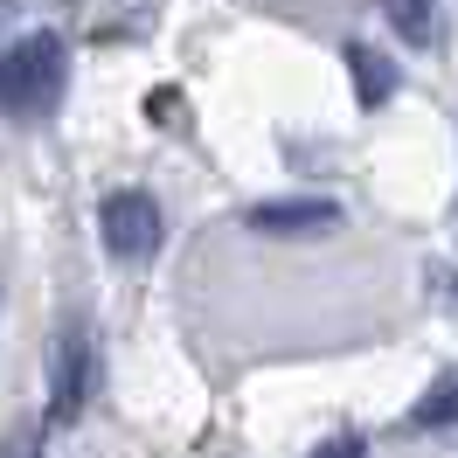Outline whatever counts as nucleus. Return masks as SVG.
<instances>
[{
  "mask_svg": "<svg viewBox=\"0 0 458 458\" xmlns=\"http://www.w3.org/2000/svg\"><path fill=\"white\" fill-rule=\"evenodd\" d=\"M63 77H70V49H63V35H49V29L21 35V42L0 56V112H14V118L56 112Z\"/></svg>",
  "mask_w": 458,
  "mask_h": 458,
  "instance_id": "f257e3e1",
  "label": "nucleus"
},
{
  "mask_svg": "<svg viewBox=\"0 0 458 458\" xmlns=\"http://www.w3.org/2000/svg\"><path fill=\"white\" fill-rule=\"evenodd\" d=\"M98 236H105V250L125 264H146L153 250H160V236H167V223H160V201L140 195V188H118V195H105V208H98Z\"/></svg>",
  "mask_w": 458,
  "mask_h": 458,
  "instance_id": "f03ea898",
  "label": "nucleus"
},
{
  "mask_svg": "<svg viewBox=\"0 0 458 458\" xmlns=\"http://www.w3.org/2000/svg\"><path fill=\"white\" fill-rule=\"evenodd\" d=\"M90 396V334L84 327H70L56 341V389H49V410H56V424H70Z\"/></svg>",
  "mask_w": 458,
  "mask_h": 458,
  "instance_id": "7ed1b4c3",
  "label": "nucleus"
},
{
  "mask_svg": "<svg viewBox=\"0 0 458 458\" xmlns=\"http://www.w3.org/2000/svg\"><path fill=\"white\" fill-rule=\"evenodd\" d=\"M334 223V201H264L250 208V229L264 236H299V229H327Z\"/></svg>",
  "mask_w": 458,
  "mask_h": 458,
  "instance_id": "20e7f679",
  "label": "nucleus"
},
{
  "mask_svg": "<svg viewBox=\"0 0 458 458\" xmlns=\"http://www.w3.org/2000/svg\"><path fill=\"white\" fill-rule=\"evenodd\" d=\"M389 21H396L403 42H417V49H424V42H430V21H437V7H430V0H389Z\"/></svg>",
  "mask_w": 458,
  "mask_h": 458,
  "instance_id": "39448f33",
  "label": "nucleus"
},
{
  "mask_svg": "<svg viewBox=\"0 0 458 458\" xmlns=\"http://www.w3.org/2000/svg\"><path fill=\"white\" fill-rule=\"evenodd\" d=\"M347 63L361 70V105H382L389 98V63L375 56V49H347Z\"/></svg>",
  "mask_w": 458,
  "mask_h": 458,
  "instance_id": "423d86ee",
  "label": "nucleus"
},
{
  "mask_svg": "<svg viewBox=\"0 0 458 458\" xmlns=\"http://www.w3.org/2000/svg\"><path fill=\"white\" fill-rule=\"evenodd\" d=\"M417 424H424V430H430V424H458V375H445V382L417 403Z\"/></svg>",
  "mask_w": 458,
  "mask_h": 458,
  "instance_id": "0eeeda50",
  "label": "nucleus"
}]
</instances>
